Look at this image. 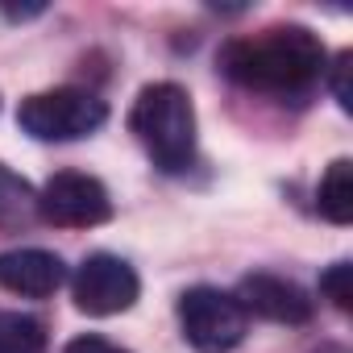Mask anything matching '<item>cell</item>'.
<instances>
[{"instance_id":"1","label":"cell","mask_w":353,"mask_h":353,"mask_svg":"<svg viewBox=\"0 0 353 353\" xmlns=\"http://www.w3.org/2000/svg\"><path fill=\"white\" fill-rule=\"evenodd\" d=\"M221 67L250 92L303 100L328 71V50L307 26H270L254 38L229 42L221 50Z\"/></svg>"},{"instance_id":"2","label":"cell","mask_w":353,"mask_h":353,"mask_svg":"<svg viewBox=\"0 0 353 353\" xmlns=\"http://www.w3.org/2000/svg\"><path fill=\"white\" fill-rule=\"evenodd\" d=\"M129 129L166 174L196 162V108L179 83H145L129 108Z\"/></svg>"},{"instance_id":"3","label":"cell","mask_w":353,"mask_h":353,"mask_svg":"<svg viewBox=\"0 0 353 353\" xmlns=\"http://www.w3.org/2000/svg\"><path fill=\"white\" fill-rule=\"evenodd\" d=\"M108 121V104L88 88H50L34 92L17 108V125L34 141H79Z\"/></svg>"},{"instance_id":"4","label":"cell","mask_w":353,"mask_h":353,"mask_svg":"<svg viewBox=\"0 0 353 353\" xmlns=\"http://www.w3.org/2000/svg\"><path fill=\"white\" fill-rule=\"evenodd\" d=\"M179 328L196 353H233L250 332V316L237 295L221 287H192L179 295Z\"/></svg>"},{"instance_id":"5","label":"cell","mask_w":353,"mask_h":353,"mask_svg":"<svg viewBox=\"0 0 353 353\" xmlns=\"http://www.w3.org/2000/svg\"><path fill=\"white\" fill-rule=\"evenodd\" d=\"M38 212H42L46 225L92 229V225H104L112 216V200H108V188L96 179V174L59 170L38 192Z\"/></svg>"},{"instance_id":"6","label":"cell","mask_w":353,"mask_h":353,"mask_svg":"<svg viewBox=\"0 0 353 353\" xmlns=\"http://www.w3.org/2000/svg\"><path fill=\"white\" fill-rule=\"evenodd\" d=\"M71 295H75V307L88 316H117L137 303L141 279L117 254H88L71 279Z\"/></svg>"},{"instance_id":"7","label":"cell","mask_w":353,"mask_h":353,"mask_svg":"<svg viewBox=\"0 0 353 353\" xmlns=\"http://www.w3.org/2000/svg\"><path fill=\"white\" fill-rule=\"evenodd\" d=\"M237 303L245 307V316H262L274 324H307L312 320V299L299 283L283 279V274H266L254 270L237 283Z\"/></svg>"},{"instance_id":"8","label":"cell","mask_w":353,"mask_h":353,"mask_svg":"<svg viewBox=\"0 0 353 353\" xmlns=\"http://www.w3.org/2000/svg\"><path fill=\"white\" fill-rule=\"evenodd\" d=\"M67 283V262L50 250L38 245H21V250H5L0 254V287L26 295V299H46Z\"/></svg>"},{"instance_id":"9","label":"cell","mask_w":353,"mask_h":353,"mask_svg":"<svg viewBox=\"0 0 353 353\" xmlns=\"http://www.w3.org/2000/svg\"><path fill=\"white\" fill-rule=\"evenodd\" d=\"M316 208L328 225H349L353 221V162L349 158L328 162L324 179L316 188Z\"/></svg>"},{"instance_id":"10","label":"cell","mask_w":353,"mask_h":353,"mask_svg":"<svg viewBox=\"0 0 353 353\" xmlns=\"http://www.w3.org/2000/svg\"><path fill=\"white\" fill-rule=\"evenodd\" d=\"M0 353H46V324L30 312H0Z\"/></svg>"},{"instance_id":"11","label":"cell","mask_w":353,"mask_h":353,"mask_svg":"<svg viewBox=\"0 0 353 353\" xmlns=\"http://www.w3.org/2000/svg\"><path fill=\"white\" fill-rule=\"evenodd\" d=\"M320 295H324L336 312H349V307H353V266H349V262H332V266L320 274Z\"/></svg>"},{"instance_id":"12","label":"cell","mask_w":353,"mask_h":353,"mask_svg":"<svg viewBox=\"0 0 353 353\" xmlns=\"http://www.w3.org/2000/svg\"><path fill=\"white\" fill-rule=\"evenodd\" d=\"M328 88L345 112H353V50H341L328 67Z\"/></svg>"},{"instance_id":"13","label":"cell","mask_w":353,"mask_h":353,"mask_svg":"<svg viewBox=\"0 0 353 353\" xmlns=\"http://www.w3.org/2000/svg\"><path fill=\"white\" fill-rule=\"evenodd\" d=\"M63 353H129V349H125V345H117V341H108V336L83 332V336L67 341V349H63Z\"/></svg>"},{"instance_id":"14","label":"cell","mask_w":353,"mask_h":353,"mask_svg":"<svg viewBox=\"0 0 353 353\" xmlns=\"http://www.w3.org/2000/svg\"><path fill=\"white\" fill-rule=\"evenodd\" d=\"M0 13H5L9 21H30V17H42V13H46V5H5Z\"/></svg>"},{"instance_id":"15","label":"cell","mask_w":353,"mask_h":353,"mask_svg":"<svg viewBox=\"0 0 353 353\" xmlns=\"http://www.w3.org/2000/svg\"><path fill=\"white\" fill-rule=\"evenodd\" d=\"M316 353H345V349H341V345H320Z\"/></svg>"}]
</instances>
